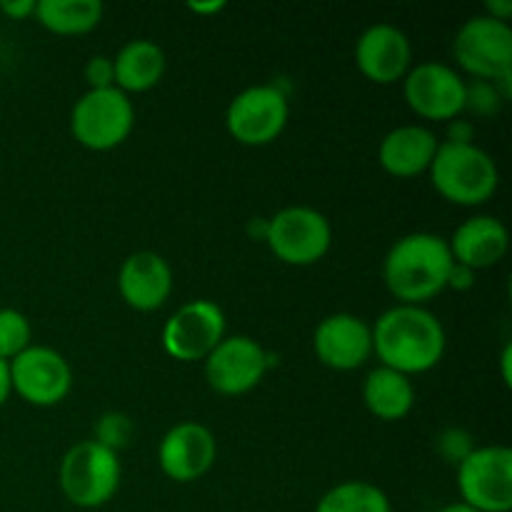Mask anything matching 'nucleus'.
<instances>
[{
    "instance_id": "nucleus-20",
    "label": "nucleus",
    "mask_w": 512,
    "mask_h": 512,
    "mask_svg": "<svg viewBox=\"0 0 512 512\" xmlns=\"http://www.w3.org/2000/svg\"><path fill=\"white\" fill-rule=\"evenodd\" d=\"M115 88L128 93H145L155 88L165 73V53L153 40H130L115 53Z\"/></svg>"
},
{
    "instance_id": "nucleus-11",
    "label": "nucleus",
    "mask_w": 512,
    "mask_h": 512,
    "mask_svg": "<svg viewBox=\"0 0 512 512\" xmlns=\"http://www.w3.org/2000/svg\"><path fill=\"white\" fill-rule=\"evenodd\" d=\"M10 388L35 408H50L68 398L73 388V370L58 350L48 345H30L8 363Z\"/></svg>"
},
{
    "instance_id": "nucleus-30",
    "label": "nucleus",
    "mask_w": 512,
    "mask_h": 512,
    "mask_svg": "<svg viewBox=\"0 0 512 512\" xmlns=\"http://www.w3.org/2000/svg\"><path fill=\"white\" fill-rule=\"evenodd\" d=\"M475 283V270L465 268V265L460 263H453V268H450V275H448V288L453 290H470Z\"/></svg>"
},
{
    "instance_id": "nucleus-8",
    "label": "nucleus",
    "mask_w": 512,
    "mask_h": 512,
    "mask_svg": "<svg viewBox=\"0 0 512 512\" xmlns=\"http://www.w3.org/2000/svg\"><path fill=\"white\" fill-rule=\"evenodd\" d=\"M453 55L475 80H498L512 73V28L490 15H473L458 28Z\"/></svg>"
},
{
    "instance_id": "nucleus-1",
    "label": "nucleus",
    "mask_w": 512,
    "mask_h": 512,
    "mask_svg": "<svg viewBox=\"0 0 512 512\" xmlns=\"http://www.w3.org/2000/svg\"><path fill=\"white\" fill-rule=\"evenodd\" d=\"M373 355L403 375L428 373L445 355V328L423 305H393L373 328Z\"/></svg>"
},
{
    "instance_id": "nucleus-16",
    "label": "nucleus",
    "mask_w": 512,
    "mask_h": 512,
    "mask_svg": "<svg viewBox=\"0 0 512 512\" xmlns=\"http://www.w3.org/2000/svg\"><path fill=\"white\" fill-rule=\"evenodd\" d=\"M313 350L333 370H358L373 355V330L353 313H333L318 323Z\"/></svg>"
},
{
    "instance_id": "nucleus-17",
    "label": "nucleus",
    "mask_w": 512,
    "mask_h": 512,
    "mask_svg": "<svg viewBox=\"0 0 512 512\" xmlns=\"http://www.w3.org/2000/svg\"><path fill=\"white\" fill-rule=\"evenodd\" d=\"M120 298L140 313H153L168 303L173 293V268L163 255L138 250L128 255L118 273Z\"/></svg>"
},
{
    "instance_id": "nucleus-23",
    "label": "nucleus",
    "mask_w": 512,
    "mask_h": 512,
    "mask_svg": "<svg viewBox=\"0 0 512 512\" xmlns=\"http://www.w3.org/2000/svg\"><path fill=\"white\" fill-rule=\"evenodd\" d=\"M315 512H393V505L378 485L368 480H345L318 500Z\"/></svg>"
},
{
    "instance_id": "nucleus-27",
    "label": "nucleus",
    "mask_w": 512,
    "mask_h": 512,
    "mask_svg": "<svg viewBox=\"0 0 512 512\" xmlns=\"http://www.w3.org/2000/svg\"><path fill=\"white\" fill-rule=\"evenodd\" d=\"M435 448H438L440 458H443L445 463L460 465L475 450L473 435L465 433L463 428H448L438 435Z\"/></svg>"
},
{
    "instance_id": "nucleus-28",
    "label": "nucleus",
    "mask_w": 512,
    "mask_h": 512,
    "mask_svg": "<svg viewBox=\"0 0 512 512\" xmlns=\"http://www.w3.org/2000/svg\"><path fill=\"white\" fill-rule=\"evenodd\" d=\"M83 75H85V83H88V90L115 88L113 58H108V55H93V58L85 63Z\"/></svg>"
},
{
    "instance_id": "nucleus-19",
    "label": "nucleus",
    "mask_w": 512,
    "mask_h": 512,
    "mask_svg": "<svg viewBox=\"0 0 512 512\" xmlns=\"http://www.w3.org/2000/svg\"><path fill=\"white\" fill-rule=\"evenodd\" d=\"M438 145L440 140L425 125H398L380 140L378 160L385 173L395 178H413L430 168Z\"/></svg>"
},
{
    "instance_id": "nucleus-33",
    "label": "nucleus",
    "mask_w": 512,
    "mask_h": 512,
    "mask_svg": "<svg viewBox=\"0 0 512 512\" xmlns=\"http://www.w3.org/2000/svg\"><path fill=\"white\" fill-rule=\"evenodd\" d=\"M188 8L193 13H218L225 8V0H190Z\"/></svg>"
},
{
    "instance_id": "nucleus-5",
    "label": "nucleus",
    "mask_w": 512,
    "mask_h": 512,
    "mask_svg": "<svg viewBox=\"0 0 512 512\" xmlns=\"http://www.w3.org/2000/svg\"><path fill=\"white\" fill-rule=\"evenodd\" d=\"M135 125L133 100L118 88L85 90L70 113V130L88 150H113L128 140Z\"/></svg>"
},
{
    "instance_id": "nucleus-4",
    "label": "nucleus",
    "mask_w": 512,
    "mask_h": 512,
    "mask_svg": "<svg viewBox=\"0 0 512 512\" xmlns=\"http://www.w3.org/2000/svg\"><path fill=\"white\" fill-rule=\"evenodd\" d=\"M120 478L118 453L95 440L75 443L60 460V490L75 508H103L118 493Z\"/></svg>"
},
{
    "instance_id": "nucleus-36",
    "label": "nucleus",
    "mask_w": 512,
    "mask_h": 512,
    "mask_svg": "<svg viewBox=\"0 0 512 512\" xmlns=\"http://www.w3.org/2000/svg\"><path fill=\"white\" fill-rule=\"evenodd\" d=\"M438 512H478V510L468 508L465 503H450V505H445V508H440Z\"/></svg>"
},
{
    "instance_id": "nucleus-31",
    "label": "nucleus",
    "mask_w": 512,
    "mask_h": 512,
    "mask_svg": "<svg viewBox=\"0 0 512 512\" xmlns=\"http://www.w3.org/2000/svg\"><path fill=\"white\" fill-rule=\"evenodd\" d=\"M485 15L508 23L512 18V0H488V3H485Z\"/></svg>"
},
{
    "instance_id": "nucleus-7",
    "label": "nucleus",
    "mask_w": 512,
    "mask_h": 512,
    "mask_svg": "<svg viewBox=\"0 0 512 512\" xmlns=\"http://www.w3.org/2000/svg\"><path fill=\"white\" fill-rule=\"evenodd\" d=\"M460 503L478 512L512 510V450L508 445L475 448L458 465Z\"/></svg>"
},
{
    "instance_id": "nucleus-26",
    "label": "nucleus",
    "mask_w": 512,
    "mask_h": 512,
    "mask_svg": "<svg viewBox=\"0 0 512 512\" xmlns=\"http://www.w3.org/2000/svg\"><path fill=\"white\" fill-rule=\"evenodd\" d=\"M503 108V98L498 95L495 85L490 80H473V83H465V110H470L473 115L480 118H488L495 115Z\"/></svg>"
},
{
    "instance_id": "nucleus-21",
    "label": "nucleus",
    "mask_w": 512,
    "mask_h": 512,
    "mask_svg": "<svg viewBox=\"0 0 512 512\" xmlns=\"http://www.w3.org/2000/svg\"><path fill=\"white\" fill-rule=\"evenodd\" d=\"M363 403L375 418L385 420V423L403 420L415 405L413 380L408 375L378 365L370 370L363 383Z\"/></svg>"
},
{
    "instance_id": "nucleus-35",
    "label": "nucleus",
    "mask_w": 512,
    "mask_h": 512,
    "mask_svg": "<svg viewBox=\"0 0 512 512\" xmlns=\"http://www.w3.org/2000/svg\"><path fill=\"white\" fill-rule=\"evenodd\" d=\"M510 363H512V345L508 343L503 348V355H500V373H503V383L508 385L512 383V373H510Z\"/></svg>"
},
{
    "instance_id": "nucleus-3",
    "label": "nucleus",
    "mask_w": 512,
    "mask_h": 512,
    "mask_svg": "<svg viewBox=\"0 0 512 512\" xmlns=\"http://www.w3.org/2000/svg\"><path fill=\"white\" fill-rule=\"evenodd\" d=\"M428 173L438 195L465 208L488 203L500 185L498 163L475 143H440Z\"/></svg>"
},
{
    "instance_id": "nucleus-13",
    "label": "nucleus",
    "mask_w": 512,
    "mask_h": 512,
    "mask_svg": "<svg viewBox=\"0 0 512 512\" xmlns=\"http://www.w3.org/2000/svg\"><path fill=\"white\" fill-rule=\"evenodd\" d=\"M225 338V315L213 300H190L180 305L163 328V348L180 363L205 360Z\"/></svg>"
},
{
    "instance_id": "nucleus-15",
    "label": "nucleus",
    "mask_w": 512,
    "mask_h": 512,
    "mask_svg": "<svg viewBox=\"0 0 512 512\" xmlns=\"http://www.w3.org/2000/svg\"><path fill=\"white\" fill-rule=\"evenodd\" d=\"M355 65L373 83H398L413 68V43L398 25L375 23L355 43Z\"/></svg>"
},
{
    "instance_id": "nucleus-9",
    "label": "nucleus",
    "mask_w": 512,
    "mask_h": 512,
    "mask_svg": "<svg viewBox=\"0 0 512 512\" xmlns=\"http://www.w3.org/2000/svg\"><path fill=\"white\" fill-rule=\"evenodd\" d=\"M288 115V95L278 85H250L230 100L225 110V128L238 143L260 148L283 133Z\"/></svg>"
},
{
    "instance_id": "nucleus-14",
    "label": "nucleus",
    "mask_w": 512,
    "mask_h": 512,
    "mask_svg": "<svg viewBox=\"0 0 512 512\" xmlns=\"http://www.w3.org/2000/svg\"><path fill=\"white\" fill-rule=\"evenodd\" d=\"M218 458V443H215L213 430L205 428L203 423H185L173 425L163 435L158 448V463L165 478L175 483H195L213 468Z\"/></svg>"
},
{
    "instance_id": "nucleus-10",
    "label": "nucleus",
    "mask_w": 512,
    "mask_h": 512,
    "mask_svg": "<svg viewBox=\"0 0 512 512\" xmlns=\"http://www.w3.org/2000/svg\"><path fill=\"white\" fill-rule=\"evenodd\" d=\"M203 363L210 388L235 398L258 388L270 368V355L250 335H225Z\"/></svg>"
},
{
    "instance_id": "nucleus-18",
    "label": "nucleus",
    "mask_w": 512,
    "mask_h": 512,
    "mask_svg": "<svg viewBox=\"0 0 512 512\" xmlns=\"http://www.w3.org/2000/svg\"><path fill=\"white\" fill-rule=\"evenodd\" d=\"M448 245L455 263L470 270H483L505 258L510 248V235L503 220L493 215H473L458 225Z\"/></svg>"
},
{
    "instance_id": "nucleus-22",
    "label": "nucleus",
    "mask_w": 512,
    "mask_h": 512,
    "mask_svg": "<svg viewBox=\"0 0 512 512\" xmlns=\"http://www.w3.org/2000/svg\"><path fill=\"white\" fill-rule=\"evenodd\" d=\"M103 10L100 0H38L35 20L50 33L83 35L98 28Z\"/></svg>"
},
{
    "instance_id": "nucleus-2",
    "label": "nucleus",
    "mask_w": 512,
    "mask_h": 512,
    "mask_svg": "<svg viewBox=\"0 0 512 512\" xmlns=\"http://www.w3.org/2000/svg\"><path fill=\"white\" fill-rule=\"evenodd\" d=\"M448 240L435 233L403 235L388 250L383 263L385 288L403 305H423L448 288L453 268Z\"/></svg>"
},
{
    "instance_id": "nucleus-24",
    "label": "nucleus",
    "mask_w": 512,
    "mask_h": 512,
    "mask_svg": "<svg viewBox=\"0 0 512 512\" xmlns=\"http://www.w3.org/2000/svg\"><path fill=\"white\" fill-rule=\"evenodd\" d=\"M33 345L30 320L15 308H0V360L10 363Z\"/></svg>"
},
{
    "instance_id": "nucleus-32",
    "label": "nucleus",
    "mask_w": 512,
    "mask_h": 512,
    "mask_svg": "<svg viewBox=\"0 0 512 512\" xmlns=\"http://www.w3.org/2000/svg\"><path fill=\"white\" fill-rule=\"evenodd\" d=\"M448 140H453V143H473V125L465 123V120H453Z\"/></svg>"
},
{
    "instance_id": "nucleus-34",
    "label": "nucleus",
    "mask_w": 512,
    "mask_h": 512,
    "mask_svg": "<svg viewBox=\"0 0 512 512\" xmlns=\"http://www.w3.org/2000/svg\"><path fill=\"white\" fill-rule=\"evenodd\" d=\"M10 393H13V388H10V368L5 360H0V408L10 398Z\"/></svg>"
},
{
    "instance_id": "nucleus-29",
    "label": "nucleus",
    "mask_w": 512,
    "mask_h": 512,
    "mask_svg": "<svg viewBox=\"0 0 512 512\" xmlns=\"http://www.w3.org/2000/svg\"><path fill=\"white\" fill-rule=\"evenodd\" d=\"M38 0H0V13L8 15L10 20H28L35 15Z\"/></svg>"
},
{
    "instance_id": "nucleus-6",
    "label": "nucleus",
    "mask_w": 512,
    "mask_h": 512,
    "mask_svg": "<svg viewBox=\"0 0 512 512\" xmlns=\"http://www.w3.org/2000/svg\"><path fill=\"white\" fill-rule=\"evenodd\" d=\"M265 243L285 265H313L328 255L333 228L320 210L310 205H290L268 220Z\"/></svg>"
},
{
    "instance_id": "nucleus-12",
    "label": "nucleus",
    "mask_w": 512,
    "mask_h": 512,
    "mask_svg": "<svg viewBox=\"0 0 512 512\" xmlns=\"http://www.w3.org/2000/svg\"><path fill=\"white\" fill-rule=\"evenodd\" d=\"M408 108L425 120H455L465 110V80L440 60L418 63L403 78Z\"/></svg>"
},
{
    "instance_id": "nucleus-25",
    "label": "nucleus",
    "mask_w": 512,
    "mask_h": 512,
    "mask_svg": "<svg viewBox=\"0 0 512 512\" xmlns=\"http://www.w3.org/2000/svg\"><path fill=\"white\" fill-rule=\"evenodd\" d=\"M133 438V420L125 413H118V410H108L98 418L95 423V443H100L103 448L118 453L120 448L128 445V440Z\"/></svg>"
}]
</instances>
